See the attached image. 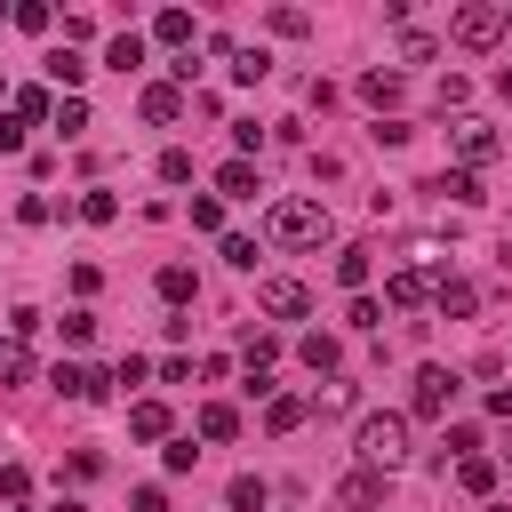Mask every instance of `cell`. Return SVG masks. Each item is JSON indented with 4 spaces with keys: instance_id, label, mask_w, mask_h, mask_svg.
Listing matches in <instances>:
<instances>
[{
    "instance_id": "cell-6",
    "label": "cell",
    "mask_w": 512,
    "mask_h": 512,
    "mask_svg": "<svg viewBox=\"0 0 512 512\" xmlns=\"http://www.w3.org/2000/svg\"><path fill=\"white\" fill-rule=\"evenodd\" d=\"M448 144H456V160H464V168H488V160L504 152V136H496V128H480V120H456V128H448Z\"/></svg>"
},
{
    "instance_id": "cell-18",
    "label": "cell",
    "mask_w": 512,
    "mask_h": 512,
    "mask_svg": "<svg viewBox=\"0 0 512 512\" xmlns=\"http://www.w3.org/2000/svg\"><path fill=\"white\" fill-rule=\"evenodd\" d=\"M360 96H368L376 112H384V104H400V72H384V64H376V72H360Z\"/></svg>"
},
{
    "instance_id": "cell-16",
    "label": "cell",
    "mask_w": 512,
    "mask_h": 512,
    "mask_svg": "<svg viewBox=\"0 0 512 512\" xmlns=\"http://www.w3.org/2000/svg\"><path fill=\"white\" fill-rule=\"evenodd\" d=\"M232 432H240V408L232 400H208L200 408V440H232Z\"/></svg>"
},
{
    "instance_id": "cell-42",
    "label": "cell",
    "mask_w": 512,
    "mask_h": 512,
    "mask_svg": "<svg viewBox=\"0 0 512 512\" xmlns=\"http://www.w3.org/2000/svg\"><path fill=\"white\" fill-rule=\"evenodd\" d=\"M504 40H512V8H504Z\"/></svg>"
},
{
    "instance_id": "cell-14",
    "label": "cell",
    "mask_w": 512,
    "mask_h": 512,
    "mask_svg": "<svg viewBox=\"0 0 512 512\" xmlns=\"http://www.w3.org/2000/svg\"><path fill=\"white\" fill-rule=\"evenodd\" d=\"M432 304H440L448 320H464V312L480 304V288H472V280H440V288H432Z\"/></svg>"
},
{
    "instance_id": "cell-26",
    "label": "cell",
    "mask_w": 512,
    "mask_h": 512,
    "mask_svg": "<svg viewBox=\"0 0 512 512\" xmlns=\"http://www.w3.org/2000/svg\"><path fill=\"white\" fill-rule=\"evenodd\" d=\"M336 280L360 296V280H368V248H344V256H336Z\"/></svg>"
},
{
    "instance_id": "cell-20",
    "label": "cell",
    "mask_w": 512,
    "mask_h": 512,
    "mask_svg": "<svg viewBox=\"0 0 512 512\" xmlns=\"http://www.w3.org/2000/svg\"><path fill=\"white\" fill-rule=\"evenodd\" d=\"M24 376H32V352H24V336H8V344H0V392L24 384Z\"/></svg>"
},
{
    "instance_id": "cell-5",
    "label": "cell",
    "mask_w": 512,
    "mask_h": 512,
    "mask_svg": "<svg viewBox=\"0 0 512 512\" xmlns=\"http://www.w3.org/2000/svg\"><path fill=\"white\" fill-rule=\"evenodd\" d=\"M256 304H264L272 320H304V312H312V288L288 280V272H272V280H256Z\"/></svg>"
},
{
    "instance_id": "cell-40",
    "label": "cell",
    "mask_w": 512,
    "mask_h": 512,
    "mask_svg": "<svg viewBox=\"0 0 512 512\" xmlns=\"http://www.w3.org/2000/svg\"><path fill=\"white\" fill-rule=\"evenodd\" d=\"M496 96H504V104H512V64H504V72H496Z\"/></svg>"
},
{
    "instance_id": "cell-3",
    "label": "cell",
    "mask_w": 512,
    "mask_h": 512,
    "mask_svg": "<svg viewBox=\"0 0 512 512\" xmlns=\"http://www.w3.org/2000/svg\"><path fill=\"white\" fill-rule=\"evenodd\" d=\"M448 40H456V48H496V40H504V8H488V0H464V8L448 16Z\"/></svg>"
},
{
    "instance_id": "cell-29",
    "label": "cell",
    "mask_w": 512,
    "mask_h": 512,
    "mask_svg": "<svg viewBox=\"0 0 512 512\" xmlns=\"http://www.w3.org/2000/svg\"><path fill=\"white\" fill-rule=\"evenodd\" d=\"M232 504H240V512H264V480L240 472V480H232Z\"/></svg>"
},
{
    "instance_id": "cell-4",
    "label": "cell",
    "mask_w": 512,
    "mask_h": 512,
    "mask_svg": "<svg viewBox=\"0 0 512 512\" xmlns=\"http://www.w3.org/2000/svg\"><path fill=\"white\" fill-rule=\"evenodd\" d=\"M408 408H416V416H448V408H456V368L424 360V368H416V392H408Z\"/></svg>"
},
{
    "instance_id": "cell-8",
    "label": "cell",
    "mask_w": 512,
    "mask_h": 512,
    "mask_svg": "<svg viewBox=\"0 0 512 512\" xmlns=\"http://www.w3.org/2000/svg\"><path fill=\"white\" fill-rule=\"evenodd\" d=\"M144 120H152V128L184 120V88H168V80H160V88H144Z\"/></svg>"
},
{
    "instance_id": "cell-1",
    "label": "cell",
    "mask_w": 512,
    "mask_h": 512,
    "mask_svg": "<svg viewBox=\"0 0 512 512\" xmlns=\"http://www.w3.org/2000/svg\"><path fill=\"white\" fill-rule=\"evenodd\" d=\"M264 232H272L280 248H320V240H328L336 224H328V208H320V200H272Z\"/></svg>"
},
{
    "instance_id": "cell-34",
    "label": "cell",
    "mask_w": 512,
    "mask_h": 512,
    "mask_svg": "<svg viewBox=\"0 0 512 512\" xmlns=\"http://www.w3.org/2000/svg\"><path fill=\"white\" fill-rule=\"evenodd\" d=\"M272 32H288V40H296V32H312V16H304V8H272Z\"/></svg>"
},
{
    "instance_id": "cell-37",
    "label": "cell",
    "mask_w": 512,
    "mask_h": 512,
    "mask_svg": "<svg viewBox=\"0 0 512 512\" xmlns=\"http://www.w3.org/2000/svg\"><path fill=\"white\" fill-rule=\"evenodd\" d=\"M96 336V312H64V344H88Z\"/></svg>"
},
{
    "instance_id": "cell-2",
    "label": "cell",
    "mask_w": 512,
    "mask_h": 512,
    "mask_svg": "<svg viewBox=\"0 0 512 512\" xmlns=\"http://www.w3.org/2000/svg\"><path fill=\"white\" fill-rule=\"evenodd\" d=\"M360 464L368 472H400L408 464V416H360Z\"/></svg>"
},
{
    "instance_id": "cell-38",
    "label": "cell",
    "mask_w": 512,
    "mask_h": 512,
    "mask_svg": "<svg viewBox=\"0 0 512 512\" xmlns=\"http://www.w3.org/2000/svg\"><path fill=\"white\" fill-rule=\"evenodd\" d=\"M0 152H24V120H0Z\"/></svg>"
},
{
    "instance_id": "cell-24",
    "label": "cell",
    "mask_w": 512,
    "mask_h": 512,
    "mask_svg": "<svg viewBox=\"0 0 512 512\" xmlns=\"http://www.w3.org/2000/svg\"><path fill=\"white\" fill-rule=\"evenodd\" d=\"M104 64H112V72H136V64H144V40H136V32H120V40L104 48Z\"/></svg>"
},
{
    "instance_id": "cell-19",
    "label": "cell",
    "mask_w": 512,
    "mask_h": 512,
    "mask_svg": "<svg viewBox=\"0 0 512 512\" xmlns=\"http://www.w3.org/2000/svg\"><path fill=\"white\" fill-rule=\"evenodd\" d=\"M432 192H448V200H456V208H472V200H488V192H480V176H472V168H448V176H440V184H432Z\"/></svg>"
},
{
    "instance_id": "cell-11",
    "label": "cell",
    "mask_w": 512,
    "mask_h": 512,
    "mask_svg": "<svg viewBox=\"0 0 512 512\" xmlns=\"http://www.w3.org/2000/svg\"><path fill=\"white\" fill-rule=\"evenodd\" d=\"M312 416V400H296V392H272V408H264V432H296Z\"/></svg>"
},
{
    "instance_id": "cell-23",
    "label": "cell",
    "mask_w": 512,
    "mask_h": 512,
    "mask_svg": "<svg viewBox=\"0 0 512 512\" xmlns=\"http://www.w3.org/2000/svg\"><path fill=\"white\" fill-rule=\"evenodd\" d=\"M456 480H464V496H488V488H496V464H488V456H464Z\"/></svg>"
},
{
    "instance_id": "cell-21",
    "label": "cell",
    "mask_w": 512,
    "mask_h": 512,
    "mask_svg": "<svg viewBox=\"0 0 512 512\" xmlns=\"http://www.w3.org/2000/svg\"><path fill=\"white\" fill-rule=\"evenodd\" d=\"M48 80H56V88H80V80H88V64H80L72 48H48Z\"/></svg>"
},
{
    "instance_id": "cell-33",
    "label": "cell",
    "mask_w": 512,
    "mask_h": 512,
    "mask_svg": "<svg viewBox=\"0 0 512 512\" xmlns=\"http://www.w3.org/2000/svg\"><path fill=\"white\" fill-rule=\"evenodd\" d=\"M24 488H32V472H24V464H0V496H8V504H24Z\"/></svg>"
},
{
    "instance_id": "cell-10",
    "label": "cell",
    "mask_w": 512,
    "mask_h": 512,
    "mask_svg": "<svg viewBox=\"0 0 512 512\" xmlns=\"http://www.w3.org/2000/svg\"><path fill=\"white\" fill-rule=\"evenodd\" d=\"M296 352H304V368H312V376H328V368H344V344H336V336H320V328H312V336H304Z\"/></svg>"
},
{
    "instance_id": "cell-9",
    "label": "cell",
    "mask_w": 512,
    "mask_h": 512,
    "mask_svg": "<svg viewBox=\"0 0 512 512\" xmlns=\"http://www.w3.org/2000/svg\"><path fill=\"white\" fill-rule=\"evenodd\" d=\"M216 192L224 200H256V160H224L216 168Z\"/></svg>"
},
{
    "instance_id": "cell-43",
    "label": "cell",
    "mask_w": 512,
    "mask_h": 512,
    "mask_svg": "<svg viewBox=\"0 0 512 512\" xmlns=\"http://www.w3.org/2000/svg\"><path fill=\"white\" fill-rule=\"evenodd\" d=\"M488 512H512V504H488Z\"/></svg>"
},
{
    "instance_id": "cell-35",
    "label": "cell",
    "mask_w": 512,
    "mask_h": 512,
    "mask_svg": "<svg viewBox=\"0 0 512 512\" xmlns=\"http://www.w3.org/2000/svg\"><path fill=\"white\" fill-rule=\"evenodd\" d=\"M400 56H408V64H432V56H440V48H432V40H424V32H400Z\"/></svg>"
},
{
    "instance_id": "cell-17",
    "label": "cell",
    "mask_w": 512,
    "mask_h": 512,
    "mask_svg": "<svg viewBox=\"0 0 512 512\" xmlns=\"http://www.w3.org/2000/svg\"><path fill=\"white\" fill-rule=\"evenodd\" d=\"M152 40H168V48H192V16H184V8H160V16H152Z\"/></svg>"
},
{
    "instance_id": "cell-28",
    "label": "cell",
    "mask_w": 512,
    "mask_h": 512,
    "mask_svg": "<svg viewBox=\"0 0 512 512\" xmlns=\"http://www.w3.org/2000/svg\"><path fill=\"white\" fill-rule=\"evenodd\" d=\"M344 320H352V328H384V304H376V296H352Z\"/></svg>"
},
{
    "instance_id": "cell-12",
    "label": "cell",
    "mask_w": 512,
    "mask_h": 512,
    "mask_svg": "<svg viewBox=\"0 0 512 512\" xmlns=\"http://www.w3.org/2000/svg\"><path fill=\"white\" fill-rule=\"evenodd\" d=\"M336 496H344L352 512H376V504H384V472H352V480H344Z\"/></svg>"
},
{
    "instance_id": "cell-15",
    "label": "cell",
    "mask_w": 512,
    "mask_h": 512,
    "mask_svg": "<svg viewBox=\"0 0 512 512\" xmlns=\"http://www.w3.org/2000/svg\"><path fill=\"white\" fill-rule=\"evenodd\" d=\"M128 432H136V440H168V408H160V400H136V408H128Z\"/></svg>"
},
{
    "instance_id": "cell-45",
    "label": "cell",
    "mask_w": 512,
    "mask_h": 512,
    "mask_svg": "<svg viewBox=\"0 0 512 512\" xmlns=\"http://www.w3.org/2000/svg\"><path fill=\"white\" fill-rule=\"evenodd\" d=\"M504 456H512V448H504Z\"/></svg>"
},
{
    "instance_id": "cell-41",
    "label": "cell",
    "mask_w": 512,
    "mask_h": 512,
    "mask_svg": "<svg viewBox=\"0 0 512 512\" xmlns=\"http://www.w3.org/2000/svg\"><path fill=\"white\" fill-rule=\"evenodd\" d=\"M48 512H88V504H72V496H64V504H48Z\"/></svg>"
},
{
    "instance_id": "cell-7",
    "label": "cell",
    "mask_w": 512,
    "mask_h": 512,
    "mask_svg": "<svg viewBox=\"0 0 512 512\" xmlns=\"http://www.w3.org/2000/svg\"><path fill=\"white\" fill-rule=\"evenodd\" d=\"M424 296H432V280H424V272H416V264H400V272H392V280H384V304H400V312H416V304H424Z\"/></svg>"
},
{
    "instance_id": "cell-30",
    "label": "cell",
    "mask_w": 512,
    "mask_h": 512,
    "mask_svg": "<svg viewBox=\"0 0 512 512\" xmlns=\"http://www.w3.org/2000/svg\"><path fill=\"white\" fill-rule=\"evenodd\" d=\"M56 128H64V136H80V128H88V104H80V96H64V104H56Z\"/></svg>"
},
{
    "instance_id": "cell-25",
    "label": "cell",
    "mask_w": 512,
    "mask_h": 512,
    "mask_svg": "<svg viewBox=\"0 0 512 512\" xmlns=\"http://www.w3.org/2000/svg\"><path fill=\"white\" fill-rule=\"evenodd\" d=\"M112 216H120L112 192H80V224H112Z\"/></svg>"
},
{
    "instance_id": "cell-22",
    "label": "cell",
    "mask_w": 512,
    "mask_h": 512,
    "mask_svg": "<svg viewBox=\"0 0 512 512\" xmlns=\"http://www.w3.org/2000/svg\"><path fill=\"white\" fill-rule=\"evenodd\" d=\"M224 56H232V80H248V88L272 72V56H264V48H224Z\"/></svg>"
},
{
    "instance_id": "cell-32",
    "label": "cell",
    "mask_w": 512,
    "mask_h": 512,
    "mask_svg": "<svg viewBox=\"0 0 512 512\" xmlns=\"http://www.w3.org/2000/svg\"><path fill=\"white\" fill-rule=\"evenodd\" d=\"M160 464H168V472H192V464H200V448H192V440H168V448H160Z\"/></svg>"
},
{
    "instance_id": "cell-27",
    "label": "cell",
    "mask_w": 512,
    "mask_h": 512,
    "mask_svg": "<svg viewBox=\"0 0 512 512\" xmlns=\"http://www.w3.org/2000/svg\"><path fill=\"white\" fill-rule=\"evenodd\" d=\"M192 224H200V232H224V200L200 192V200H192Z\"/></svg>"
},
{
    "instance_id": "cell-13",
    "label": "cell",
    "mask_w": 512,
    "mask_h": 512,
    "mask_svg": "<svg viewBox=\"0 0 512 512\" xmlns=\"http://www.w3.org/2000/svg\"><path fill=\"white\" fill-rule=\"evenodd\" d=\"M192 296H200L192 264H160V304H192Z\"/></svg>"
},
{
    "instance_id": "cell-36",
    "label": "cell",
    "mask_w": 512,
    "mask_h": 512,
    "mask_svg": "<svg viewBox=\"0 0 512 512\" xmlns=\"http://www.w3.org/2000/svg\"><path fill=\"white\" fill-rule=\"evenodd\" d=\"M224 264H240V272H248V264H256V240H240V232H224Z\"/></svg>"
},
{
    "instance_id": "cell-31",
    "label": "cell",
    "mask_w": 512,
    "mask_h": 512,
    "mask_svg": "<svg viewBox=\"0 0 512 512\" xmlns=\"http://www.w3.org/2000/svg\"><path fill=\"white\" fill-rule=\"evenodd\" d=\"M160 176H168V184H192V152L168 144V152H160Z\"/></svg>"
},
{
    "instance_id": "cell-44",
    "label": "cell",
    "mask_w": 512,
    "mask_h": 512,
    "mask_svg": "<svg viewBox=\"0 0 512 512\" xmlns=\"http://www.w3.org/2000/svg\"><path fill=\"white\" fill-rule=\"evenodd\" d=\"M0 88H8V80H0Z\"/></svg>"
},
{
    "instance_id": "cell-39",
    "label": "cell",
    "mask_w": 512,
    "mask_h": 512,
    "mask_svg": "<svg viewBox=\"0 0 512 512\" xmlns=\"http://www.w3.org/2000/svg\"><path fill=\"white\" fill-rule=\"evenodd\" d=\"M488 416H504V424H512V384H496V392H488Z\"/></svg>"
}]
</instances>
